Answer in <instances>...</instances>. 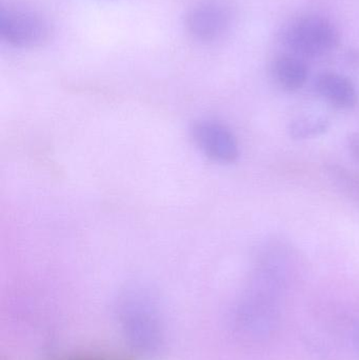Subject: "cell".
Wrapping results in <instances>:
<instances>
[{"instance_id": "4", "label": "cell", "mask_w": 359, "mask_h": 360, "mask_svg": "<svg viewBox=\"0 0 359 360\" xmlns=\"http://www.w3.org/2000/svg\"><path fill=\"white\" fill-rule=\"evenodd\" d=\"M231 15L219 1H204L194 6L187 16L185 25L190 35L202 44L216 41L227 32Z\"/></svg>"}, {"instance_id": "10", "label": "cell", "mask_w": 359, "mask_h": 360, "mask_svg": "<svg viewBox=\"0 0 359 360\" xmlns=\"http://www.w3.org/2000/svg\"><path fill=\"white\" fill-rule=\"evenodd\" d=\"M346 61L353 68H359V49H351L346 53Z\"/></svg>"}, {"instance_id": "1", "label": "cell", "mask_w": 359, "mask_h": 360, "mask_svg": "<svg viewBox=\"0 0 359 360\" xmlns=\"http://www.w3.org/2000/svg\"><path fill=\"white\" fill-rule=\"evenodd\" d=\"M341 41L337 25L320 15H303L291 20L282 32V42L294 55L309 58L326 56Z\"/></svg>"}, {"instance_id": "7", "label": "cell", "mask_w": 359, "mask_h": 360, "mask_svg": "<svg viewBox=\"0 0 359 360\" xmlns=\"http://www.w3.org/2000/svg\"><path fill=\"white\" fill-rule=\"evenodd\" d=\"M330 126L328 118L322 115H305L293 120L289 127L290 136L299 141L311 139L327 132Z\"/></svg>"}, {"instance_id": "5", "label": "cell", "mask_w": 359, "mask_h": 360, "mask_svg": "<svg viewBox=\"0 0 359 360\" xmlns=\"http://www.w3.org/2000/svg\"><path fill=\"white\" fill-rule=\"evenodd\" d=\"M315 90L327 103L339 110H351L358 103V93L351 79L334 72L320 73Z\"/></svg>"}, {"instance_id": "3", "label": "cell", "mask_w": 359, "mask_h": 360, "mask_svg": "<svg viewBox=\"0 0 359 360\" xmlns=\"http://www.w3.org/2000/svg\"><path fill=\"white\" fill-rule=\"evenodd\" d=\"M191 136L200 152L212 162L231 165L240 158V146L235 135L217 120H202L194 122Z\"/></svg>"}, {"instance_id": "2", "label": "cell", "mask_w": 359, "mask_h": 360, "mask_svg": "<svg viewBox=\"0 0 359 360\" xmlns=\"http://www.w3.org/2000/svg\"><path fill=\"white\" fill-rule=\"evenodd\" d=\"M50 27L39 15L27 11L1 8L0 38L14 48L31 49L48 39Z\"/></svg>"}, {"instance_id": "9", "label": "cell", "mask_w": 359, "mask_h": 360, "mask_svg": "<svg viewBox=\"0 0 359 360\" xmlns=\"http://www.w3.org/2000/svg\"><path fill=\"white\" fill-rule=\"evenodd\" d=\"M348 149L350 155L359 164V133H354L348 139Z\"/></svg>"}, {"instance_id": "6", "label": "cell", "mask_w": 359, "mask_h": 360, "mask_svg": "<svg viewBox=\"0 0 359 360\" xmlns=\"http://www.w3.org/2000/svg\"><path fill=\"white\" fill-rule=\"evenodd\" d=\"M272 74L280 88L288 92H295L305 86L309 69L301 57L282 54L274 59Z\"/></svg>"}, {"instance_id": "8", "label": "cell", "mask_w": 359, "mask_h": 360, "mask_svg": "<svg viewBox=\"0 0 359 360\" xmlns=\"http://www.w3.org/2000/svg\"><path fill=\"white\" fill-rule=\"evenodd\" d=\"M332 173L334 179L339 182V186L348 192V194L355 196L358 199L359 197V181L356 177L350 174L348 171L344 170L343 168H332L330 171Z\"/></svg>"}]
</instances>
